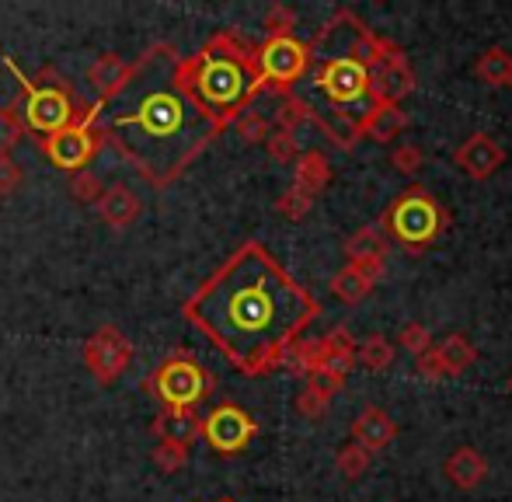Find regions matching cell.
<instances>
[{
	"label": "cell",
	"instance_id": "cell-1",
	"mask_svg": "<svg viewBox=\"0 0 512 502\" xmlns=\"http://www.w3.org/2000/svg\"><path fill=\"white\" fill-rule=\"evenodd\" d=\"M314 318L317 300L258 241H244L185 304V321L244 377L283 367L286 349Z\"/></svg>",
	"mask_w": 512,
	"mask_h": 502
},
{
	"label": "cell",
	"instance_id": "cell-2",
	"mask_svg": "<svg viewBox=\"0 0 512 502\" xmlns=\"http://www.w3.org/2000/svg\"><path fill=\"white\" fill-rule=\"evenodd\" d=\"M182 56L171 46H154L129 63V77L102 102L98 133L150 185L178 182L192 161L223 133L203 112L182 81Z\"/></svg>",
	"mask_w": 512,
	"mask_h": 502
},
{
	"label": "cell",
	"instance_id": "cell-3",
	"mask_svg": "<svg viewBox=\"0 0 512 502\" xmlns=\"http://www.w3.org/2000/svg\"><path fill=\"white\" fill-rule=\"evenodd\" d=\"M377 35L363 25L352 11H338L324 25V32L310 42V84L328 105V116L317 119V126L331 119L342 123H363L377 102L370 95V53Z\"/></svg>",
	"mask_w": 512,
	"mask_h": 502
},
{
	"label": "cell",
	"instance_id": "cell-4",
	"mask_svg": "<svg viewBox=\"0 0 512 502\" xmlns=\"http://www.w3.org/2000/svg\"><path fill=\"white\" fill-rule=\"evenodd\" d=\"M182 81L203 112L220 129H227L265 91L258 77L255 46L234 32H216L199 53L182 56Z\"/></svg>",
	"mask_w": 512,
	"mask_h": 502
},
{
	"label": "cell",
	"instance_id": "cell-5",
	"mask_svg": "<svg viewBox=\"0 0 512 502\" xmlns=\"http://www.w3.org/2000/svg\"><path fill=\"white\" fill-rule=\"evenodd\" d=\"M4 67L11 70V74L18 77L21 88H25L18 98V112H21L25 129H32V133H39L42 140H46V136L60 133V129H67L70 123L81 119L84 109L74 102V91H70L67 77H60L56 70L46 67L35 81H28L11 56H4Z\"/></svg>",
	"mask_w": 512,
	"mask_h": 502
},
{
	"label": "cell",
	"instance_id": "cell-6",
	"mask_svg": "<svg viewBox=\"0 0 512 502\" xmlns=\"http://www.w3.org/2000/svg\"><path fill=\"white\" fill-rule=\"evenodd\" d=\"M446 220L450 217H446V210L439 206V199L429 196V189H422V185H411V189L401 192L384 210L380 231L391 241H398L401 248L418 255V251H425L446 231Z\"/></svg>",
	"mask_w": 512,
	"mask_h": 502
},
{
	"label": "cell",
	"instance_id": "cell-7",
	"mask_svg": "<svg viewBox=\"0 0 512 502\" xmlns=\"http://www.w3.org/2000/svg\"><path fill=\"white\" fill-rule=\"evenodd\" d=\"M143 387L154 391L168 408H196L216 387V377L192 353L178 349L168 360L157 363V370L143 380Z\"/></svg>",
	"mask_w": 512,
	"mask_h": 502
},
{
	"label": "cell",
	"instance_id": "cell-8",
	"mask_svg": "<svg viewBox=\"0 0 512 502\" xmlns=\"http://www.w3.org/2000/svg\"><path fill=\"white\" fill-rule=\"evenodd\" d=\"M98 116H102V102H95L91 109H84L77 123H70L67 129H60V133L39 140L42 154L53 161V168L70 171V175L91 168L95 154L105 147L102 133H98Z\"/></svg>",
	"mask_w": 512,
	"mask_h": 502
},
{
	"label": "cell",
	"instance_id": "cell-9",
	"mask_svg": "<svg viewBox=\"0 0 512 502\" xmlns=\"http://www.w3.org/2000/svg\"><path fill=\"white\" fill-rule=\"evenodd\" d=\"M258 77H262L265 91L276 95H293L300 81L310 70V42H300L297 35H283V39H265V46L255 49Z\"/></svg>",
	"mask_w": 512,
	"mask_h": 502
},
{
	"label": "cell",
	"instance_id": "cell-10",
	"mask_svg": "<svg viewBox=\"0 0 512 502\" xmlns=\"http://www.w3.org/2000/svg\"><path fill=\"white\" fill-rule=\"evenodd\" d=\"M415 91V70L408 56L394 42L380 39L373 42L370 53V95L377 105H401Z\"/></svg>",
	"mask_w": 512,
	"mask_h": 502
},
{
	"label": "cell",
	"instance_id": "cell-11",
	"mask_svg": "<svg viewBox=\"0 0 512 502\" xmlns=\"http://www.w3.org/2000/svg\"><path fill=\"white\" fill-rule=\"evenodd\" d=\"M133 363V342L115 325H102L84 342V367L98 384H115Z\"/></svg>",
	"mask_w": 512,
	"mask_h": 502
},
{
	"label": "cell",
	"instance_id": "cell-12",
	"mask_svg": "<svg viewBox=\"0 0 512 502\" xmlns=\"http://www.w3.org/2000/svg\"><path fill=\"white\" fill-rule=\"evenodd\" d=\"M255 436L258 422L251 419V412L234 405V401H223L209 415H203V440L216 454H241Z\"/></svg>",
	"mask_w": 512,
	"mask_h": 502
},
{
	"label": "cell",
	"instance_id": "cell-13",
	"mask_svg": "<svg viewBox=\"0 0 512 502\" xmlns=\"http://www.w3.org/2000/svg\"><path fill=\"white\" fill-rule=\"evenodd\" d=\"M453 164L474 182H485L506 164V147L495 140L492 133H471L457 150H453Z\"/></svg>",
	"mask_w": 512,
	"mask_h": 502
},
{
	"label": "cell",
	"instance_id": "cell-14",
	"mask_svg": "<svg viewBox=\"0 0 512 502\" xmlns=\"http://www.w3.org/2000/svg\"><path fill=\"white\" fill-rule=\"evenodd\" d=\"M345 265H356L366 279H384L387 272V234L380 227H363L345 241Z\"/></svg>",
	"mask_w": 512,
	"mask_h": 502
},
{
	"label": "cell",
	"instance_id": "cell-15",
	"mask_svg": "<svg viewBox=\"0 0 512 502\" xmlns=\"http://www.w3.org/2000/svg\"><path fill=\"white\" fill-rule=\"evenodd\" d=\"M394 440H398V422H394L384 408L366 405L363 412H359V419L352 422V443H359L366 454H380V450H387Z\"/></svg>",
	"mask_w": 512,
	"mask_h": 502
},
{
	"label": "cell",
	"instance_id": "cell-16",
	"mask_svg": "<svg viewBox=\"0 0 512 502\" xmlns=\"http://www.w3.org/2000/svg\"><path fill=\"white\" fill-rule=\"evenodd\" d=\"M154 436L189 450L203 436V419H199L196 408H164V415L154 419Z\"/></svg>",
	"mask_w": 512,
	"mask_h": 502
},
{
	"label": "cell",
	"instance_id": "cell-17",
	"mask_svg": "<svg viewBox=\"0 0 512 502\" xmlns=\"http://www.w3.org/2000/svg\"><path fill=\"white\" fill-rule=\"evenodd\" d=\"M140 196H136L129 185H108L102 192V199H98V213H102L105 227H112V231H126V227L136 224V217H140Z\"/></svg>",
	"mask_w": 512,
	"mask_h": 502
},
{
	"label": "cell",
	"instance_id": "cell-18",
	"mask_svg": "<svg viewBox=\"0 0 512 502\" xmlns=\"http://www.w3.org/2000/svg\"><path fill=\"white\" fill-rule=\"evenodd\" d=\"M443 475L450 478L453 489L460 492H474L488 475V461L481 457V450L474 447H457L443 464Z\"/></svg>",
	"mask_w": 512,
	"mask_h": 502
},
{
	"label": "cell",
	"instance_id": "cell-19",
	"mask_svg": "<svg viewBox=\"0 0 512 502\" xmlns=\"http://www.w3.org/2000/svg\"><path fill=\"white\" fill-rule=\"evenodd\" d=\"M408 129V112L401 105H377L370 116L359 123V140H373V143H391L398 140Z\"/></svg>",
	"mask_w": 512,
	"mask_h": 502
},
{
	"label": "cell",
	"instance_id": "cell-20",
	"mask_svg": "<svg viewBox=\"0 0 512 502\" xmlns=\"http://www.w3.org/2000/svg\"><path fill=\"white\" fill-rule=\"evenodd\" d=\"M432 353H436V363H439V370H443V377H460L464 370H471L474 363H478V349H474V342L460 332L446 335Z\"/></svg>",
	"mask_w": 512,
	"mask_h": 502
},
{
	"label": "cell",
	"instance_id": "cell-21",
	"mask_svg": "<svg viewBox=\"0 0 512 502\" xmlns=\"http://www.w3.org/2000/svg\"><path fill=\"white\" fill-rule=\"evenodd\" d=\"M293 164H297V168H293V189L317 199V192H324L331 185V164L321 150H304Z\"/></svg>",
	"mask_w": 512,
	"mask_h": 502
},
{
	"label": "cell",
	"instance_id": "cell-22",
	"mask_svg": "<svg viewBox=\"0 0 512 502\" xmlns=\"http://www.w3.org/2000/svg\"><path fill=\"white\" fill-rule=\"evenodd\" d=\"M321 349H324V370L335 377H349V370L356 367V339L349 335V328L335 325L321 339Z\"/></svg>",
	"mask_w": 512,
	"mask_h": 502
},
{
	"label": "cell",
	"instance_id": "cell-23",
	"mask_svg": "<svg viewBox=\"0 0 512 502\" xmlns=\"http://www.w3.org/2000/svg\"><path fill=\"white\" fill-rule=\"evenodd\" d=\"M126 77H129V63L119 53H102L88 70V81L98 91V102H108L126 84Z\"/></svg>",
	"mask_w": 512,
	"mask_h": 502
},
{
	"label": "cell",
	"instance_id": "cell-24",
	"mask_svg": "<svg viewBox=\"0 0 512 502\" xmlns=\"http://www.w3.org/2000/svg\"><path fill=\"white\" fill-rule=\"evenodd\" d=\"M283 367L300 374L304 380L317 377L324 370V349H321V339H297L283 356Z\"/></svg>",
	"mask_w": 512,
	"mask_h": 502
},
{
	"label": "cell",
	"instance_id": "cell-25",
	"mask_svg": "<svg viewBox=\"0 0 512 502\" xmlns=\"http://www.w3.org/2000/svg\"><path fill=\"white\" fill-rule=\"evenodd\" d=\"M474 74H478L485 84H492V88H509L512 53H509V49H502V46L485 49V53L478 56V63H474Z\"/></svg>",
	"mask_w": 512,
	"mask_h": 502
},
{
	"label": "cell",
	"instance_id": "cell-26",
	"mask_svg": "<svg viewBox=\"0 0 512 502\" xmlns=\"http://www.w3.org/2000/svg\"><path fill=\"white\" fill-rule=\"evenodd\" d=\"M373 286H377V283H373V279H366V272L356 269V265H342V269L331 276V293H335L342 304H359V300H363Z\"/></svg>",
	"mask_w": 512,
	"mask_h": 502
},
{
	"label": "cell",
	"instance_id": "cell-27",
	"mask_svg": "<svg viewBox=\"0 0 512 502\" xmlns=\"http://www.w3.org/2000/svg\"><path fill=\"white\" fill-rule=\"evenodd\" d=\"M356 363H363L366 370H387L394 363V342L384 335H370L363 346H356Z\"/></svg>",
	"mask_w": 512,
	"mask_h": 502
},
{
	"label": "cell",
	"instance_id": "cell-28",
	"mask_svg": "<svg viewBox=\"0 0 512 502\" xmlns=\"http://www.w3.org/2000/svg\"><path fill=\"white\" fill-rule=\"evenodd\" d=\"M370 461H373V454H366L359 443H345L342 450H338V457H335V468H338V475L345 478V482H356V478H363L366 475V468H370Z\"/></svg>",
	"mask_w": 512,
	"mask_h": 502
},
{
	"label": "cell",
	"instance_id": "cell-29",
	"mask_svg": "<svg viewBox=\"0 0 512 502\" xmlns=\"http://www.w3.org/2000/svg\"><path fill=\"white\" fill-rule=\"evenodd\" d=\"M21 136H25V123H21L18 102H14L7 109H0V157H11V150L21 143Z\"/></svg>",
	"mask_w": 512,
	"mask_h": 502
},
{
	"label": "cell",
	"instance_id": "cell-30",
	"mask_svg": "<svg viewBox=\"0 0 512 502\" xmlns=\"http://www.w3.org/2000/svg\"><path fill=\"white\" fill-rule=\"evenodd\" d=\"M230 126L237 129V136H241L244 143H265V140H269V133H272L269 119H265L262 112H255V105H251V109H244Z\"/></svg>",
	"mask_w": 512,
	"mask_h": 502
},
{
	"label": "cell",
	"instance_id": "cell-31",
	"mask_svg": "<svg viewBox=\"0 0 512 502\" xmlns=\"http://www.w3.org/2000/svg\"><path fill=\"white\" fill-rule=\"evenodd\" d=\"M328 405H331V398L314 384V380H307L304 391L297 394V412L304 415V419H310V422L324 419V415H328Z\"/></svg>",
	"mask_w": 512,
	"mask_h": 502
},
{
	"label": "cell",
	"instance_id": "cell-32",
	"mask_svg": "<svg viewBox=\"0 0 512 502\" xmlns=\"http://www.w3.org/2000/svg\"><path fill=\"white\" fill-rule=\"evenodd\" d=\"M102 192H105V185H102V178L95 175V171H77V175H70V196L77 199V203H95L98 206V199H102Z\"/></svg>",
	"mask_w": 512,
	"mask_h": 502
},
{
	"label": "cell",
	"instance_id": "cell-33",
	"mask_svg": "<svg viewBox=\"0 0 512 502\" xmlns=\"http://www.w3.org/2000/svg\"><path fill=\"white\" fill-rule=\"evenodd\" d=\"M185 464H189V450L175 447V443L157 440V447H154V468L161 471V475H178V471H182Z\"/></svg>",
	"mask_w": 512,
	"mask_h": 502
},
{
	"label": "cell",
	"instance_id": "cell-34",
	"mask_svg": "<svg viewBox=\"0 0 512 502\" xmlns=\"http://www.w3.org/2000/svg\"><path fill=\"white\" fill-rule=\"evenodd\" d=\"M310 206H314V196H307V192L293 189V185L283 192V196L276 199V213H279V217H286V220H293V224L307 217Z\"/></svg>",
	"mask_w": 512,
	"mask_h": 502
},
{
	"label": "cell",
	"instance_id": "cell-35",
	"mask_svg": "<svg viewBox=\"0 0 512 502\" xmlns=\"http://www.w3.org/2000/svg\"><path fill=\"white\" fill-rule=\"evenodd\" d=\"M265 147H269V157L279 164H293L300 157V143L293 133H283V129H272L269 140H265Z\"/></svg>",
	"mask_w": 512,
	"mask_h": 502
},
{
	"label": "cell",
	"instance_id": "cell-36",
	"mask_svg": "<svg viewBox=\"0 0 512 502\" xmlns=\"http://www.w3.org/2000/svg\"><path fill=\"white\" fill-rule=\"evenodd\" d=\"M293 28H297V14H293L290 7L272 4L269 11H265V32H269V39H283V35H293Z\"/></svg>",
	"mask_w": 512,
	"mask_h": 502
},
{
	"label": "cell",
	"instance_id": "cell-37",
	"mask_svg": "<svg viewBox=\"0 0 512 502\" xmlns=\"http://www.w3.org/2000/svg\"><path fill=\"white\" fill-rule=\"evenodd\" d=\"M401 346L408 349L411 356H422V353H429L432 349V332L422 325V321H408L405 328H401Z\"/></svg>",
	"mask_w": 512,
	"mask_h": 502
},
{
	"label": "cell",
	"instance_id": "cell-38",
	"mask_svg": "<svg viewBox=\"0 0 512 502\" xmlns=\"http://www.w3.org/2000/svg\"><path fill=\"white\" fill-rule=\"evenodd\" d=\"M391 168L401 171V175H418V171H422V150H418L415 143H401V147H394Z\"/></svg>",
	"mask_w": 512,
	"mask_h": 502
},
{
	"label": "cell",
	"instance_id": "cell-39",
	"mask_svg": "<svg viewBox=\"0 0 512 502\" xmlns=\"http://www.w3.org/2000/svg\"><path fill=\"white\" fill-rule=\"evenodd\" d=\"M21 164L14 161V157H0V196L11 199L14 192L21 189Z\"/></svg>",
	"mask_w": 512,
	"mask_h": 502
},
{
	"label": "cell",
	"instance_id": "cell-40",
	"mask_svg": "<svg viewBox=\"0 0 512 502\" xmlns=\"http://www.w3.org/2000/svg\"><path fill=\"white\" fill-rule=\"evenodd\" d=\"M415 370H418V377H425V380H439L443 377V370H439V363H436V353H422V356H415Z\"/></svg>",
	"mask_w": 512,
	"mask_h": 502
},
{
	"label": "cell",
	"instance_id": "cell-41",
	"mask_svg": "<svg viewBox=\"0 0 512 502\" xmlns=\"http://www.w3.org/2000/svg\"><path fill=\"white\" fill-rule=\"evenodd\" d=\"M216 502H234V499H216Z\"/></svg>",
	"mask_w": 512,
	"mask_h": 502
},
{
	"label": "cell",
	"instance_id": "cell-42",
	"mask_svg": "<svg viewBox=\"0 0 512 502\" xmlns=\"http://www.w3.org/2000/svg\"><path fill=\"white\" fill-rule=\"evenodd\" d=\"M509 394H512V377H509Z\"/></svg>",
	"mask_w": 512,
	"mask_h": 502
},
{
	"label": "cell",
	"instance_id": "cell-43",
	"mask_svg": "<svg viewBox=\"0 0 512 502\" xmlns=\"http://www.w3.org/2000/svg\"><path fill=\"white\" fill-rule=\"evenodd\" d=\"M509 91H512V77H509Z\"/></svg>",
	"mask_w": 512,
	"mask_h": 502
}]
</instances>
